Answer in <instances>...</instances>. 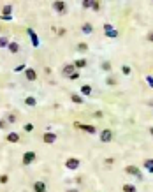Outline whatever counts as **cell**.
Returning a JSON list of instances; mask_svg holds the SVG:
<instances>
[{"instance_id": "ffe728a7", "label": "cell", "mask_w": 153, "mask_h": 192, "mask_svg": "<svg viewBox=\"0 0 153 192\" xmlns=\"http://www.w3.org/2000/svg\"><path fill=\"white\" fill-rule=\"evenodd\" d=\"M121 190H123V192H136V187H134L132 183H125V185L121 187Z\"/></svg>"}, {"instance_id": "cb8c5ba5", "label": "cell", "mask_w": 153, "mask_h": 192, "mask_svg": "<svg viewBox=\"0 0 153 192\" xmlns=\"http://www.w3.org/2000/svg\"><path fill=\"white\" fill-rule=\"evenodd\" d=\"M121 72H123V74H125V76H128V74H130V72H132V69H130V67H128V65H121Z\"/></svg>"}, {"instance_id": "836d02e7", "label": "cell", "mask_w": 153, "mask_h": 192, "mask_svg": "<svg viewBox=\"0 0 153 192\" xmlns=\"http://www.w3.org/2000/svg\"><path fill=\"white\" fill-rule=\"evenodd\" d=\"M106 83H107V85H115V83H116V79H115V78H107V79H106Z\"/></svg>"}, {"instance_id": "8d00e7d4", "label": "cell", "mask_w": 153, "mask_h": 192, "mask_svg": "<svg viewBox=\"0 0 153 192\" xmlns=\"http://www.w3.org/2000/svg\"><path fill=\"white\" fill-rule=\"evenodd\" d=\"M0 19H4V21H11V19H12V16H2V14H0Z\"/></svg>"}, {"instance_id": "8992f818", "label": "cell", "mask_w": 153, "mask_h": 192, "mask_svg": "<svg viewBox=\"0 0 153 192\" xmlns=\"http://www.w3.org/2000/svg\"><path fill=\"white\" fill-rule=\"evenodd\" d=\"M100 141H102V143L113 141V131H111V129H104V131L100 132Z\"/></svg>"}, {"instance_id": "d6a6232c", "label": "cell", "mask_w": 153, "mask_h": 192, "mask_svg": "<svg viewBox=\"0 0 153 192\" xmlns=\"http://www.w3.org/2000/svg\"><path fill=\"white\" fill-rule=\"evenodd\" d=\"M14 122H16V116H14V115H9V116H7V123H14Z\"/></svg>"}, {"instance_id": "ac0fdd59", "label": "cell", "mask_w": 153, "mask_h": 192, "mask_svg": "<svg viewBox=\"0 0 153 192\" xmlns=\"http://www.w3.org/2000/svg\"><path fill=\"white\" fill-rule=\"evenodd\" d=\"M7 50H9L11 53H18V51H19V44H18V42H9Z\"/></svg>"}, {"instance_id": "9a60e30c", "label": "cell", "mask_w": 153, "mask_h": 192, "mask_svg": "<svg viewBox=\"0 0 153 192\" xmlns=\"http://www.w3.org/2000/svg\"><path fill=\"white\" fill-rule=\"evenodd\" d=\"M86 63H88V62H86V58H78V60L74 62V67H76V69H83V67H86Z\"/></svg>"}, {"instance_id": "f546056e", "label": "cell", "mask_w": 153, "mask_h": 192, "mask_svg": "<svg viewBox=\"0 0 153 192\" xmlns=\"http://www.w3.org/2000/svg\"><path fill=\"white\" fill-rule=\"evenodd\" d=\"M102 69H104V71H109V69H111V63H109V62H104V63H102Z\"/></svg>"}, {"instance_id": "ab89813d", "label": "cell", "mask_w": 153, "mask_h": 192, "mask_svg": "<svg viewBox=\"0 0 153 192\" xmlns=\"http://www.w3.org/2000/svg\"><path fill=\"white\" fill-rule=\"evenodd\" d=\"M58 35H65V28H60V30H58Z\"/></svg>"}, {"instance_id": "44dd1931", "label": "cell", "mask_w": 153, "mask_h": 192, "mask_svg": "<svg viewBox=\"0 0 153 192\" xmlns=\"http://www.w3.org/2000/svg\"><path fill=\"white\" fill-rule=\"evenodd\" d=\"M25 104L30 106V108H34V106H37V100H35L34 97H27V99H25Z\"/></svg>"}, {"instance_id": "4fadbf2b", "label": "cell", "mask_w": 153, "mask_h": 192, "mask_svg": "<svg viewBox=\"0 0 153 192\" xmlns=\"http://www.w3.org/2000/svg\"><path fill=\"white\" fill-rule=\"evenodd\" d=\"M5 139H7L9 143H18V141H19V134H18V132H9Z\"/></svg>"}, {"instance_id": "f35d334b", "label": "cell", "mask_w": 153, "mask_h": 192, "mask_svg": "<svg viewBox=\"0 0 153 192\" xmlns=\"http://www.w3.org/2000/svg\"><path fill=\"white\" fill-rule=\"evenodd\" d=\"M146 39H148V41H150V42H153V32H150V34H148V35H146Z\"/></svg>"}, {"instance_id": "ee69618b", "label": "cell", "mask_w": 153, "mask_h": 192, "mask_svg": "<svg viewBox=\"0 0 153 192\" xmlns=\"http://www.w3.org/2000/svg\"><path fill=\"white\" fill-rule=\"evenodd\" d=\"M0 30H2V27H0Z\"/></svg>"}, {"instance_id": "d4e9b609", "label": "cell", "mask_w": 153, "mask_h": 192, "mask_svg": "<svg viewBox=\"0 0 153 192\" xmlns=\"http://www.w3.org/2000/svg\"><path fill=\"white\" fill-rule=\"evenodd\" d=\"M5 46H9V41L5 37H0V48H5Z\"/></svg>"}, {"instance_id": "83f0119b", "label": "cell", "mask_w": 153, "mask_h": 192, "mask_svg": "<svg viewBox=\"0 0 153 192\" xmlns=\"http://www.w3.org/2000/svg\"><path fill=\"white\" fill-rule=\"evenodd\" d=\"M9 182V176L7 175H2V176H0V183H7Z\"/></svg>"}, {"instance_id": "4dcf8cb0", "label": "cell", "mask_w": 153, "mask_h": 192, "mask_svg": "<svg viewBox=\"0 0 153 192\" xmlns=\"http://www.w3.org/2000/svg\"><path fill=\"white\" fill-rule=\"evenodd\" d=\"M25 69H27V65H25V63H21V65H18L14 71H16V72H19V71H25Z\"/></svg>"}, {"instance_id": "74e56055", "label": "cell", "mask_w": 153, "mask_h": 192, "mask_svg": "<svg viewBox=\"0 0 153 192\" xmlns=\"http://www.w3.org/2000/svg\"><path fill=\"white\" fill-rule=\"evenodd\" d=\"M69 79H79V72H78V71H76V72H74V74H72V76H71V78H69Z\"/></svg>"}, {"instance_id": "e0dca14e", "label": "cell", "mask_w": 153, "mask_h": 192, "mask_svg": "<svg viewBox=\"0 0 153 192\" xmlns=\"http://www.w3.org/2000/svg\"><path fill=\"white\" fill-rule=\"evenodd\" d=\"M79 92L83 95H92V87H90V85H83V87L79 88Z\"/></svg>"}, {"instance_id": "d590c367", "label": "cell", "mask_w": 153, "mask_h": 192, "mask_svg": "<svg viewBox=\"0 0 153 192\" xmlns=\"http://www.w3.org/2000/svg\"><path fill=\"white\" fill-rule=\"evenodd\" d=\"M106 164H107V166H111V164H115V159H111V157H107V159H106Z\"/></svg>"}, {"instance_id": "30bf717a", "label": "cell", "mask_w": 153, "mask_h": 192, "mask_svg": "<svg viewBox=\"0 0 153 192\" xmlns=\"http://www.w3.org/2000/svg\"><path fill=\"white\" fill-rule=\"evenodd\" d=\"M25 78H27L28 81H35V79H37V72H35V69L27 67V69H25Z\"/></svg>"}, {"instance_id": "4316f807", "label": "cell", "mask_w": 153, "mask_h": 192, "mask_svg": "<svg viewBox=\"0 0 153 192\" xmlns=\"http://www.w3.org/2000/svg\"><path fill=\"white\" fill-rule=\"evenodd\" d=\"M23 129H25L27 132H30V131H34V125H32V123H25V125H23Z\"/></svg>"}, {"instance_id": "5bb4252c", "label": "cell", "mask_w": 153, "mask_h": 192, "mask_svg": "<svg viewBox=\"0 0 153 192\" xmlns=\"http://www.w3.org/2000/svg\"><path fill=\"white\" fill-rule=\"evenodd\" d=\"M28 35H30V39H32V44L34 46H39V39H37V34L32 30V28H28V32H27Z\"/></svg>"}, {"instance_id": "7402d4cb", "label": "cell", "mask_w": 153, "mask_h": 192, "mask_svg": "<svg viewBox=\"0 0 153 192\" xmlns=\"http://www.w3.org/2000/svg\"><path fill=\"white\" fill-rule=\"evenodd\" d=\"M88 50V44H86V42H79L78 44V51H86Z\"/></svg>"}, {"instance_id": "ba28073f", "label": "cell", "mask_w": 153, "mask_h": 192, "mask_svg": "<svg viewBox=\"0 0 153 192\" xmlns=\"http://www.w3.org/2000/svg\"><path fill=\"white\" fill-rule=\"evenodd\" d=\"M42 141H44L46 145L56 143V132H44V136H42Z\"/></svg>"}, {"instance_id": "6da1fadb", "label": "cell", "mask_w": 153, "mask_h": 192, "mask_svg": "<svg viewBox=\"0 0 153 192\" xmlns=\"http://www.w3.org/2000/svg\"><path fill=\"white\" fill-rule=\"evenodd\" d=\"M125 173H127V175H132V176H136L137 180H143L141 169H139L137 166H125Z\"/></svg>"}, {"instance_id": "d6986e66", "label": "cell", "mask_w": 153, "mask_h": 192, "mask_svg": "<svg viewBox=\"0 0 153 192\" xmlns=\"http://www.w3.org/2000/svg\"><path fill=\"white\" fill-rule=\"evenodd\" d=\"M71 100H72V102H76V104H83V102H84V99H83V97H79L78 94H71Z\"/></svg>"}, {"instance_id": "60d3db41", "label": "cell", "mask_w": 153, "mask_h": 192, "mask_svg": "<svg viewBox=\"0 0 153 192\" xmlns=\"http://www.w3.org/2000/svg\"><path fill=\"white\" fill-rule=\"evenodd\" d=\"M65 192H79V190H78V189H67Z\"/></svg>"}, {"instance_id": "5b68a950", "label": "cell", "mask_w": 153, "mask_h": 192, "mask_svg": "<svg viewBox=\"0 0 153 192\" xmlns=\"http://www.w3.org/2000/svg\"><path fill=\"white\" fill-rule=\"evenodd\" d=\"M35 152H25L23 153V157H21V162H23L25 166H28V164H32L34 160H35Z\"/></svg>"}, {"instance_id": "52a82bcc", "label": "cell", "mask_w": 153, "mask_h": 192, "mask_svg": "<svg viewBox=\"0 0 153 192\" xmlns=\"http://www.w3.org/2000/svg\"><path fill=\"white\" fill-rule=\"evenodd\" d=\"M78 127H79L83 132H86V134H97V127H95V125H88V123L79 125V123H78Z\"/></svg>"}, {"instance_id": "7bdbcfd3", "label": "cell", "mask_w": 153, "mask_h": 192, "mask_svg": "<svg viewBox=\"0 0 153 192\" xmlns=\"http://www.w3.org/2000/svg\"><path fill=\"white\" fill-rule=\"evenodd\" d=\"M148 132H150V134L153 136V127H150V131H148Z\"/></svg>"}, {"instance_id": "8fae6325", "label": "cell", "mask_w": 153, "mask_h": 192, "mask_svg": "<svg viewBox=\"0 0 153 192\" xmlns=\"http://www.w3.org/2000/svg\"><path fill=\"white\" fill-rule=\"evenodd\" d=\"M46 190H48V187H46L44 182H40V180H39V182L34 183V192H46Z\"/></svg>"}, {"instance_id": "7a4b0ae2", "label": "cell", "mask_w": 153, "mask_h": 192, "mask_svg": "<svg viewBox=\"0 0 153 192\" xmlns=\"http://www.w3.org/2000/svg\"><path fill=\"white\" fill-rule=\"evenodd\" d=\"M79 166H81V160H79L78 157H71V159L65 160V167L71 169V171H76V169H78Z\"/></svg>"}, {"instance_id": "2e32d148", "label": "cell", "mask_w": 153, "mask_h": 192, "mask_svg": "<svg viewBox=\"0 0 153 192\" xmlns=\"http://www.w3.org/2000/svg\"><path fill=\"white\" fill-rule=\"evenodd\" d=\"M12 4H5L4 6V9H2V16H11V12H12Z\"/></svg>"}, {"instance_id": "b9f144b4", "label": "cell", "mask_w": 153, "mask_h": 192, "mask_svg": "<svg viewBox=\"0 0 153 192\" xmlns=\"http://www.w3.org/2000/svg\"><path fill=\"white\" fill-rule=\"evenodd\" d=\"M148 173H150V175H153V167H150V169H148Z\"/></svg>"}, {"instance_id": "9c48e42d", "label": "cell", "mask_w": 153, "mask_h": 192, "mask_svg": "<svg viewBox=\"0 0 153 192\" xmlns=\"http://www.w3.org/2000/svg\"><path fill=\"white\" fill-rule=\"evenodd\" d=\"M53 9L56 12H65V9H67V4L63 2V0H56V2H53Z\"/></svg>"}, {"instance_id": "3957f363", "label": "cell", "mask_w": 153, "mask_h": 192, "mask_svg": "<svg viewBox=\"0 0 153 192\" xmlns=\"http://www.w3.org/2000/svg\"><path fill=\"white\" fill-rule=\"evenodd\" d=\"M104 32H106V37H111V39L118 37V30H116V28H113V25H111V23H104Z\"/></svg>"}, {"instance_id": "e575fe53", "label": "cell", "mask_w": 153, "mask_h": 192, "mask_svg": "<svg viewBox=\"0 0 153 192\" xmlns=\"http://www.w3.org/2000/svg\"><path fill=\"white\" fill-rule=\"evenodd\" d=\"M146 81H148V85H150V87L153 88V78H151V76H146Z\"/></svg>"}, {"instance_id": "484cf974", "label": "cell", "mask_w": 153, "mask_h": 192, "mask_svg": "<svg viewBox=\"0 0 153 192\" xmlns=\"http://www.w3.org/2000/svg\"><path fill=\"white\" fill-rule=\"evenodd\" d=\"M144 167H146V169L153 167V159H146V160H144Z\"/></svg>"}, {"instance_id": "603a6c76", "label": "cell", "mask_w": 153, "mask_h": 192, "mask_svg": "<svg viewBox=\"0 0 153 192\" xmlns=\"http://www.w3.org/2000/svg\"><path fill=\"white\" fill-rule=\"evenodd\" d=\"M92 4H93L92 0H83V2H81V6H83L84 9H90V7H92Z\"/></svg>"}, {"instance_id": "f1b7e54d", "label": "cell", "mask_w": 153, "mask_h": 192, "mask_svg": "<svg viewBox=\"0 0 153 192\" xmlns=\"http://www.w3.org/2000/svg\"><path fill=\"white\" fill-rule=\"evenodd\" d=\"M7 120H0V129H7Z\"/></svg>"}, {"instance_id": "7c38bea8", "label": "cell", "mask_w": 153, "mask_h": 192, "mask_svg": "<svg viewBox=\"0 0 153 192\" xmlns=\"http://www.w3.org/2000/svg\"><path fill=\"white\" fill-rule=\"evenodd\" d=\"M81 30H83V34H84V35H90V34L93 32V27H92V23H88V21H86V23H83Z\"/></svg>"}, {"instance_id": "1f68e13d", "label": "cell", "mask_w": 153, "mask_h": 192, "mask_svg": "<svg viewBox=\"0 0 153 192\" xmlns=\"http://www.w3.org/2000/svg\"><path fill=\"white\" fill-rule=\"evenodd\" d=\"M92 9H93V11H99V9H100V2H93V4H92Z\"/></svg>"}, {"instance_id": "277c9868", "label": "cell", "mask_w": 153, "mask_h": 192, "mask_svg": "<svg viewBox=\"0 0 153 192\" xmlns=\"http://www.w3.org/2000/svg\"><path fill=\"white\" fill-rule=\"evenodd\" d=\"M74 72H76V67H74V63H65V65L62 67V74H63L65 78H71Z\"/></svg>"}]
</instances>
